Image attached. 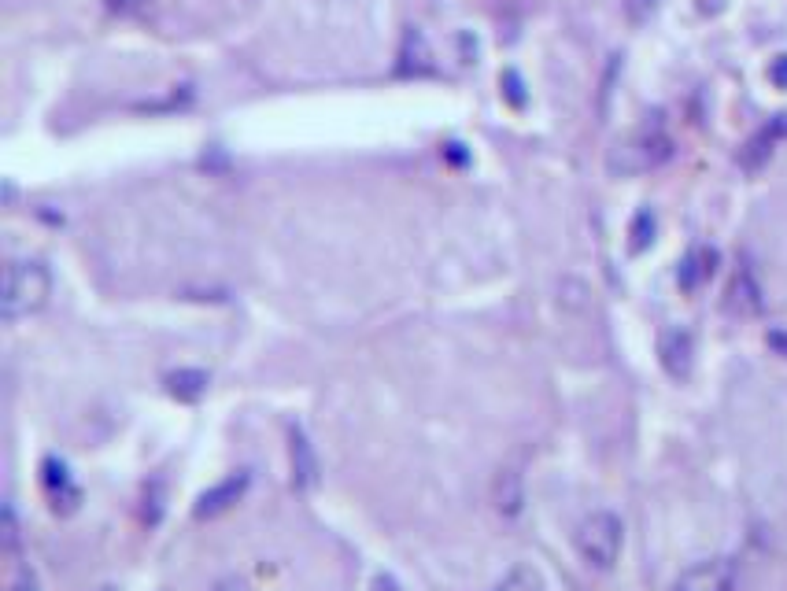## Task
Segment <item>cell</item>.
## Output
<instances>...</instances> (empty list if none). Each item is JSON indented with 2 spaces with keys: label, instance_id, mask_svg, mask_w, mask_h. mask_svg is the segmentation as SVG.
Listing matches in <instances>:
<instances>
[{
  "label": "cell",
  "instance_id": "cell-2",
  "mask_svg": "<svg viewBox=\"0 0 787 591\" xmlns=\"http://www.w3.org/2000/svg\"><path fill=\"white\" fill-rule=\"evenodd\" d=\"M621 543H625V525L610 510H595L577 525V555L599 573L618 566Z\"/></svg>",
  "mask_w": 787,
  "mask_h": 591
},
{
  "label": "cell",
  "instance_id": "cell-26",
  "mask_svg": "<svg viewBox=\"0 0 787 591\" xmlns=\"http://www.w3.org/2000/svg\"><path fill=\"white\" fill-rule=\"evenodd\" d=\"M15 591H34V588H26V584H19V588H15Z\"/></svg>",
  "mask_w": 787,
  "mask_h": 591
},
{
  "label": "cell",
  "instance_id": "cell-24",
  "mask_svg": "<svg viewBox=\"0 0 787 591\" xmlns=\"http://www.w3.org/2000/svg\"><path fill=\"white\" fill-rule=\"evenodd\" d=\"M215 591H252V588H248V580H241V577H222L215 584Z\"/></svg>",
  "mask_w": 787,
  "mask_h": 591
},
{
  "label": "cell",
  "instance_id": "cell-10",
  "mask_svg": "<svg viewBox=\"0 0 787 591\" xmlns=\"http://www.w3.org/2000/svg\"><path fill=\"white\" fill-rule=\"evenodd\" d=\"M433 56H429V45H425V34L418 30V26H411L407 34H403V45H400V63H396V71L403 74V78H418V74H429L433 71Z\"/></svg>",
  "mask_w": 787,
  "mask_h": 591
},
{
  "label": "cell",
  "instance_id": "cell-21",
  "mask_svg": "<svg viewBox=\"0 0 787 591\" xmlns=\"http://www.w3.org/2000/svg\"><path fill=\"white\" fill-rule=\"evenodd\" d=\"M503 85H507V97L514 108H521L525 104V93H521V78L514 71H507V78H503Z\"/></svg>",
  "mask_w": 787,
  "mask_h": 591
},
{
  "label": "cell",
  "instance_id": "cell-7",
  "mask_svg": "<svg viewBox=\"0 0 787 591\" xmlns=\"http://www.w3.org/2000/svg\"><path fill=\"white\" fill-rule=\"evenodd\" d=\"M658 362L673 381H688L695 366V340L688 329H666L658 340Z\"/></svg>",
  "mask_w": 787,
  "mask_h": 591
},
{
  "label": "cell",
  "instance_id": "cell-1",
  "mask_svg": "<svg viewBox=\"0 0 787 591\" xmlns=\"http://www.w3.org/2000/svg\"><path fill=\"white\" fill-rule=\"evenodd\" d=\"M52 296L49 270L37 259H15L4 266V281H0V318L4 322H19L37 314Z\"/></svg>",
  "mask_w": 787,
  "mask_h": 591
},
{
  "label": "cell",
  "instance_id": "cell-17",
  "mask_svg": "<svg viewBox=\"0 0 787 591\" xmlns=\"http://www.w3.org/2000/svg\"><path fill=\"white\" fill-rule=\"evenodd\" d=\"M496 499H499V510H503V514H518L521 510V488H518V477H514V473H503V477H499Z\"/></svg>",
  "mask_w": 787,
  "mask_h": 591
},
{
  "label": "cell",
  "instance_id": "cell-23",
  "mask_svg": "<svg viewBox=\"0 0 787 591\" xmlns=\"http://www.w3.org/2000/svg\"><path fill=\"white\" fill-rule=\"evenodd\" d=\"M765 344H769V348H773L776 355H784V359H787V329H769Z\"/></svg>",
  "mask_w": 787,
  "mask_h": 591
},
{
  "label": "cell",
  "instance_id": "cell-11",
  "mask_svg": "<svg viewBox=\"0 0 787 591\" xmlns=\"http://www.w3.org/2000/svg\"><path fill=\"white\" fill-rule=\"evenodd\" d=\"M207 385H211V377H207L204 370H193V366L167 374V392L178 399V403H196V399H204Z\"/></svg>",
  "mask_w": 787,
  "mask_h": 591
},
{
  "label": "cell",
  "instance_id": "cell-22",
  "mask_svg": "<svg viewBox=\"0 0 787 591\" xmlns=\"http://www.w3.org/2000/svg\"><path fill=\"white\" fill-rule=\"evenodd\" d=\"M769 82L776 85V89H787V56H776L773 67H769Z\"/></svg>",
  "mask_w": 787,
  "mask_h": 591
},
{
  "label": "cell",
  "instance_id": "cell-14",
  "mask_svg": "<svg viewBox=\"0 0 787 591\" xmlns=\"http://www.w3.org/2000/svg\"><path fill=\"white\" fill-rule=\"evenodd\" d=\"M492 591H547V584H544V577H540V569L514 566Z\"/></svg>",
  "mask_w": 787,
  "mask_h": 591
},
{
  "label": "cell",
  "instance_id": "cell-15",
  "mask_svg": "<svg viewBox=\"0 0 787 591\" xmlns=\"http://www.w3.org/2000/svg\"><path fill=\"white\" fill-rule=\"evenodd\" d=\"M141 503H145L141 507V521H145L148 529H156L159 521H163V507H167V488H163V481H148Z\"/></svg>",
  "mask_w": 787,
  "mask_h": 591
},
{
  "label": "cell",
  "instance_id": "cell-13",
  "mask_svg": "<svg viewBox=\"0 0 787 591\" xmlns=\"http://www.w3.org/2000/svg\"><path fill=\"white\" fill-rule=\"evenodd\" d=\"M773 145H776V137L769 130H762L758 137H751L747 145H743V152H739V167L743 170H762L765 163H769V156H773Z\"/></svg>",
  "mask_w": 787,
  "mask_h": 591
},
{
  "label": "cell",
  "instance_id": "cell-16",
  "mask_svg": "<svg viewBox=\"0 0 787 591\" xmlns=\"http://www.w3.org/2000/svg\"><path fill=\"white\" fill-rule=\"evenodd\" d=\"M629 248L632 252H647L651 248V241H654V215L651 211H640V215L632 218V230H629Z\"/></svg>",
  "mask_w": 787,
  "mask_h": 591
},
{
  "label": "cell",
  "instance_id": "cell-6",
  "mask_svg": "<svg viewBox=\"0 0 787 591\" xmlns=\"http://www.w3.org/2000/svg\"><path fill=\"white\" fill-rule=\"evenodd\" d=\"M248 484H252V473H248V470H237V473H230V477H222V481L211 484V488H207V492L200 495V499H196L193 514H196L200 521L226 514V510H233V507H237V503L244 499Z\"/></svg>",
  "mask_w": 787,
  "mask_h": 591
},
{
  "label": "cell",
  "instance_id": "cell-19",
  "mask_svg": "<svg viewBox=\"0 0 787 591\" xmlns=\"http://www.w3.org/2000/svg\"><path fill=\"white\" fill-rule=\"evenodd\" d=\"M654 8H658V0H625V12H629V19L636 26L647 23L654 15Z\"/></svg>",
  "mask_w": 787,
  "mask_h": 591
},
{
  "label": "cell",
  "instance_id": "cell-20",
  "mask_svg": "<svg viewBox=\"0 0 787 591\" xmlns=\"http://www.w3.org/2000/svg\"><path fill=\"white\" fill-rule=\"evenodd\" d=\"M15 543H19V529H15V510L4 507V547L15 551Z\"/></svg>",
  "mask_w": 787,
  "mask_h": 591
},
{
  "label": "cell",
  "instance_id": "cell-18",
  "mask_svg": "<svg viewBox=\"0 0 787 591\" xmlns=\"http://www.w3.org/2000/svg\"><path fill=\"white\" fill-rule=\"evenodd\" d=\"M108 4L111 15H122V19H134V15H141L152 4V0H104Z\"/></svg>",
  "mask_w": 787,
  "mask_h": 591
},
{
  "label": "cell",
  "instance_id": "cell-4",
  "mask_svg": "<svg viewBox=\"0 0 787 591\" xmlns=\"http://www.w3.org/2000/svg\"><path fill=\"white\" fill-rule=\"evenodd\" d=\"M41 488H45L56 514H74V510L82 507V488L74 484L71 466L63 459H56V455H49V459L41 462Z\"/></svg>",
  "mask_w": 787,
  "mask_h": 591
},
{
  "label": "cell",
  "instance_id": "cell-25",
  "mask_svg": "<svg viewBox=\"0 0 787 591\" xmlns=\"http://www.w3.org/2000/svg\"><path fill=\"white\" fill-rule=\"evenodd\" d=\"M377 591H396V580H392V577H377Z\"/></svg>",
  "mask_w": 787,
  "mask_h": 591
},
{
  "label": "cell",
  "instance_id": "cell-3",
  "mask_svg": "<svg viewBox=\"0 0 787 591\" xmlns=\"http://www.w3.org/2000/svg\"><path fill=\"white\" fill-rule=\"evenodd\" d=\"M673 156V137H669L662 126H647V130L625 137L614 152H610V170L621 174V178H632V174H643V170L662 167L666 159Z\"/></svg>",
  "mask_w": 787,
  "mask_h": 591
},
{
  "label": "cell",
  "instance_id": "cell-5",
  "mask_svg": "<svg viewBox=\"0 0 787 591\" xmlns=\"http://www.w3.org/2000/svg\"><path fill=\"white\" fill-rule=\"evenodd\" d=\"M673 591H736V562L732 558L699 562L680 573Z\"/></svg>",
  "mask_w": 787,
  "mask_h": 591
},
{
  "label": "cell",
  "instance_id": "cell-12",
  "mask_svg": "<svg viewBox=\"0 0 787 591\" xmlns=\"http://www.w3.org/2000/svg\"><path fill=\"white\" fill-rule=\"evenodd\" d=\"M714 263H717V252H710V248L691 252L688 259H684V266H680V289H684V292L699 289V285H703V281L714 274Z\"/></svg>",
  "mask_w": 787,
  "mask_h": 591
},
{
  "label": "cell",
  "instance_id": "cell-8",
  "mask_svg": "<svg viewBox=\"0 0 787 591\" xmlns=\"http://www.w3.org/2000/svg\"><path fill=\"white\" fill-rule=\"evenodd\" d=\"M289 462H292V484L300 492H311L318 484V455H315V444L303 433V425L296 422H289Z\"/></svg>",
  "mask_w": 787,
  "mask_h": 591
},
{
  "label": "cell",
  "instance_id": "cell-9",
  "mask_svg": "<svg viewBox=\"0 0 787 591\" xmlns=\"http://www.w3.org/2000/svg\"><path fill=\"white\" fill-rule=\"evenodd\" d=\"M725 307L732 314H739V318H751V314L762 311V285H758V278H754V270L747 263H739V270L728 281Z\"/></svg>",
  "mask_w": 787,
  "mask_h": 591
}]
</instances>
